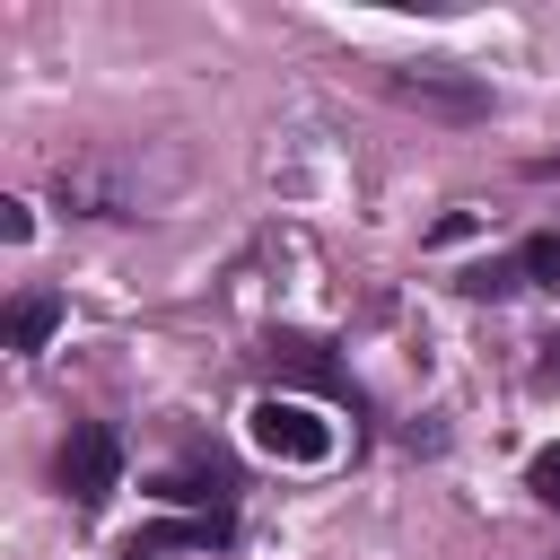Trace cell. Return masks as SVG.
<instances>
[{
	"label": "cell",
	"mask_w": 560,
	"mask_h": 560,
	"mask_svg": "<svg viewBox=\"0 0 560 560\" xmlns=\"http://www.w3.org/2000/svg\"><path fill=\"white\" fill-rule=\"evenodd\" d=\"M52 324H61V298H44V289H35V298H18V306H9V350H44V341H52Z\"/></svg>",
	"instance_id": "5"
},
{
	"label": "cell",
	"mask_w": 560,
	"mask_h": 560,
	"mask_svg": "<svg viewBox=\"0 0 560 560\" xmlns=\"http://www.w3.org/2000/svg\"><path fill=\"white\" fill-rule=\"evenodd\" d=\"M254 446L280 455V464H324L332 455V420L289 402V394H271V402H254Z\"/></svg>",
	"instance_id": "2"
},
{
	"label": "cell",
	"mask_w": 560,
	"mask_h": 560,
	"mask_svg": "<svg viewBox=\"0 0 560 560\" xmlns=\"http://www.w3.org/2000/svg\"><path fill=\"white\" fill-rule=\"evenodd\" d=\"M0 236H9V245H26V236H35V219H26V201H0Z\"/></svg>",
	"instance_id": "11"
},
{
	"label": "cell",
	"mask_w": 560,
	"mask_h": 560,
	"mask_svg": "<svg viewBox=\"0 0 560 560\" xmlns=\"http://www.w3.org/2000/svg\"><path fill=\"white\" fill-rule=\"evenodd\" d=\"M464 289L472 298H499V289H516V262H481V271H464Z\"/></svg>",
	"instance_id": "10"
},
{
	"label": "cell",
	"mask_w": 560,
	"mask_h": 560,
	"mask_svg": "<svg viewBox=\"0 0 560 560\" xmlns=\"http://www.w3.org/2000/svg\"><path fill=\"white\" fill-rule=\"evenodd\" d=\"M516 271H525L534 289H560V236H534V245L516 254Z\"/></svg>",
	"instance_id": "8"
},
{
	"label": "cell",
	"mask_w": 560,
	"mask_h": 560,
	"mask_svg": "<svg viewBox=\"0 0 560 560\" xmlns=\"http://www.w3.org/2000/svg\"><path fill=\"white\" fill-rule=\"evenodd\" d=\"M525 481H534V499H542V508H560V446H542V455L525 464Z\"/></svg>",
	"instance_id": "9"
},
{
	"label": "cell",
	"mask_w": 560,
	"mask_h": 560,
	"mask_svg": "<svg viewBox=\"0 0 560 560\" xmlns=\"http://www.w3.org/2000/svg\"><path fill=\"white\" fill-rule=\"evenodd\" d=\"M394 96H411V105H438V114H481V105H490L472 79H429V70H402V79H394Z\"/></svg>",
	"instance_id": "4"
},
{
	"label": "cell",
	"mask_w": 560,
	"mask_h": 560,
	"mask_svg": "<svg viewBox=\"0 0 560 560\" xmlns=\"http://www.w3.org/2000/svg\"><path fill=\"white\" fill-rule=\"evenodd\" d=\"M61 490H70V508H105L114 499V481H122V438L105 429V420H79L70 438H61Z\"/></svg>",
	"instance_id": "1"
},
{
	"label": "cell",
	"mask_w": 560,
	"mask_h": 560,
	"mask_svg": "<svg viewBox=\"0 0 560 560\" xmlns=\"http://www.w3.org/2000/svg\"><path fill=\"white\" fill-rule=\"evenodd\" d=\"M271 368H289V376H306V385H332L324 341H271Z\"/></svg>",
	"instance_id": "6"
},
{
	"label": "cell",
	"mask_w": 560,
	"mask_h": 560,
	"mask_svg": "<svg viewBox=\"0 0 560 560\" xmlns=\"http://www.w3.org/2000/svg\"><path fill=\"white\" fill-rule=\"evenodd\" d=\"M158 499H210V508H219V499H228V472H166Z\"/></svg>",
	"instance_id": "7"
},
{
	"label": "cell",
	"mask_w": 560,
	"mask_h": 560,
	"mask_svg": "<svg viewBox=\"0 0 560 560\" xmlns=\"http://www.w3.org/2000/svg\"><path fill=\"white\" fill-rule=\"evenodd\" d=\"M210 542H228V516H184V525H149V534H131V542H122V560H166V551H210Z\"/></svg>",
	"instance_id": "3"
}]
</instances>
